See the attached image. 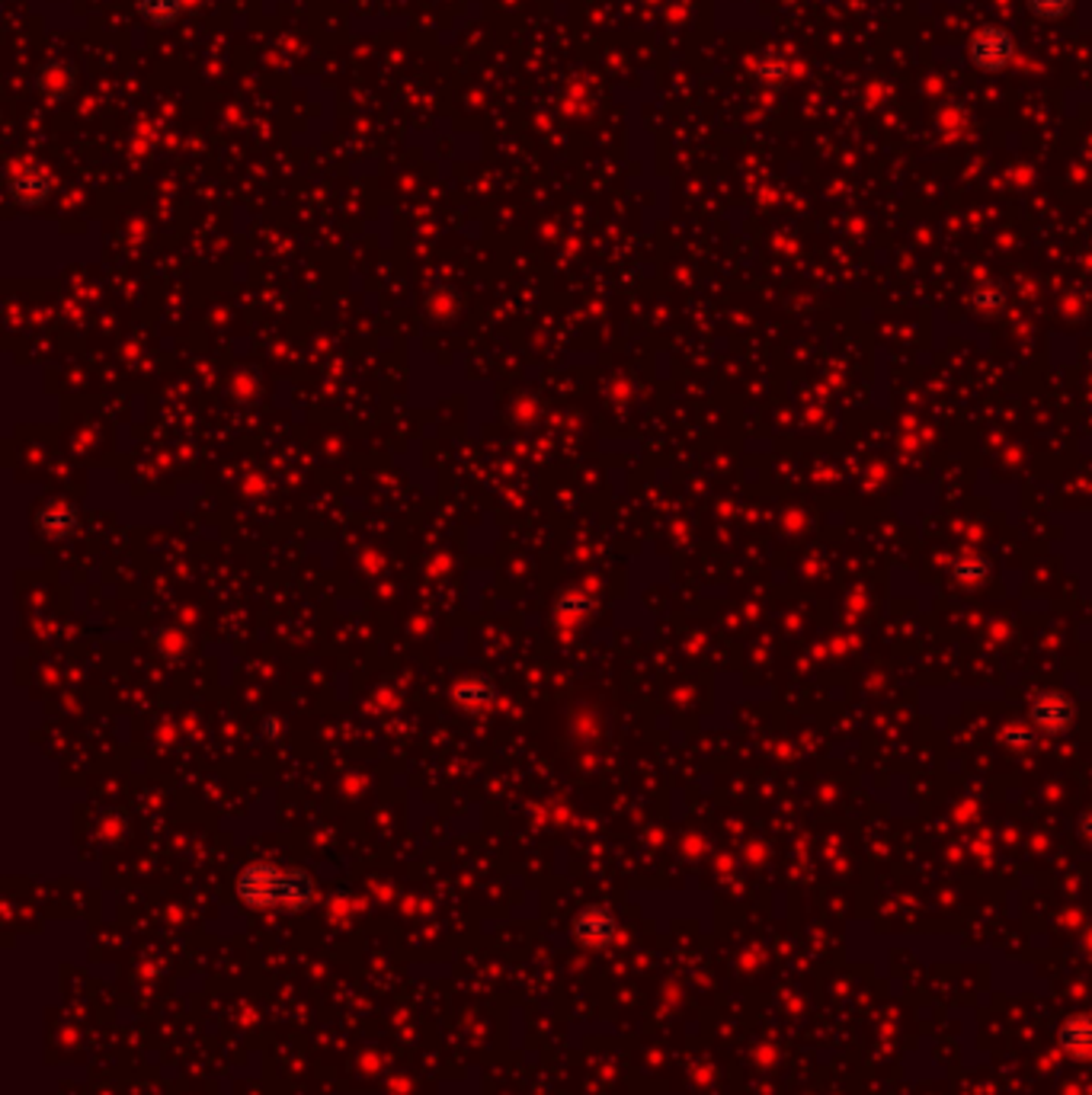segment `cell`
<instances>
[{
  "mask_svg": "<svg viewBox=\"0 0 1092 1095\" xmlns=\"http://www.w3.org/2000/svg\"><path fill=\"white\" fill-rule=\"evenodd\" d=\"M238 897L254 910H305L314 900V881L298 868L254 862L238 875Z\"/></svg>",
  "mask_w": 1092,
  "mask_h": 1095,
  "instance_id": "obj_1",
  "label": "cell"
},
{
  "mask_svg": "<svg viewBox=\"0 0 1092 1095\" xmlns=\"http://www.w3.org/2000/svg\"><path fill=\"white\" fill-rule=\"evenodd\" d=\"M967 55H971V65L977 71H987V75H999L1012 65L1015 59V39L999 30V27H987V30H977L971 46H967Z\"/></svg>",
  "mask_w": 1092,
  "mask_h": 1095,
  "instance_id": "obj_2",
  "label": "cell"
},
{
  "mask_svg": "<svg viewBox=\"0 0 1092 1095\" xmlns=\"http://www.w3.org/2000/svg\"><path fill=\"white\" fill-rule=\"evenodd\" d=\"M574 938L587 948H606L616 938V916L606 906H587L574 919Z\"/></svg>",
  "mask_w": 1092,
  "mask_h": 1095,
  "instance_id": "obj_3",
  "label": "cell"
},
{
  "mask_svg": "<svg viewBox=\"0 0 1092 1095\" xmlns=\"http://www.w3.org/2000/svg\"><path fill=\"white\" fill-rule=\"evenodd\" d=\"M1060 1047L1076 1060L1092 1057V1015L1089 1012H1076L1060 1025Z\"/></svg>",
  "mask_w": 1092,
  "mask_h": 1095,
  "instance_id": "obj_4",
  "label": "cell"
},
{
  "mask_svg": "<svg viewBox=\"0 0 1092 1095\" xmlns=\"http://www.w3.org/2000/svg\"><path fill=\"white\" fill-rule=\"evenodd\" d=\"M138 14L154 27H170L183 14V0H138Z\"/></svg>",
  "mask_w": 1092,
  "mask_h": 1095,
  "instance_id": "obj_5",
  "label": "cell"
},
{
  "mask_svg": "<svg viewBox=\"0 0 1092 1095\" xmlns=\"http://www.w3.org/2000/svg\"><path fill=\"white\" fill-rule=\"evenodd\" d=\"M14 193H17V199H23V202L36 206V202H43V199H46V193H49V180H46V177H39V174H23V177H17V180H14Z\"/></svg>",
  "mask_w": 1092,
  "mask_h": 1095,
  "instance_id": "obj_6",
  "label": "cell"
},
{
  "mask_svg": "<svg viewBox=\"0 0 1092 1095\" xmlns=\"http://www.w3.org/2000/svg\"><path fill=\"white\" fill-rule=\"evenodd\" d=\"M1025 7L1038 20H1060L1073 11V0H1025Z\"/></svg>",
  "mask_w": 1092,
  "mask_h": 1095,
  "instance_id": "obj_7",
  "label": "cell"
},
{
  "mask_svg": "<svg viewBox=\"0 0 1092 1095\" xmlns=\"http://www.w3.org/2000/svg\"><path fill=\"white\" fill-rule=\"evenodd\" d=\"M455 696H458L461 705H480V702L490 699V689H487L484 683H464V686H458Z\"/></svg>",
  "mask_w": 1092,
  "mask_h": 1095,
  "instance_id": "obj_8",
  "label": "cell"
}]
</instances>
